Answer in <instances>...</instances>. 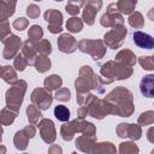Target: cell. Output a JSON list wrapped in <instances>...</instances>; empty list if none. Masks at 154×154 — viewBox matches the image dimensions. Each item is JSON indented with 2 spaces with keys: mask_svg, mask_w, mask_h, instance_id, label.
<instances>
[{
  "mask_svg": "<svg viewBox=\"0 0 154 154\" xmlns=\"http://www.w3.org/2000/svg\"><path fill=\"white\" fill-rule=\"evenodd\" d=\"M103 79L102 77L97 76L91 66L83 65L78 71V77L75 81V88L76 93H89L91 90H96L99 94L105 93L103 87Z\"/></svg>",
  "mask_w": 154,
  "mask_h": 154,
  "instance_id": "2",
  "label": "cell"
},
{
  "mask_svg": "<svg viewBox=\"0 0 154 154\" xmlns=\"http://www.w3.org/2000/svg\"><path fill=\"white\" fill-rule=\"evenodd\" d=\"M116 5L122 14H130L131 12L135 11L137 0H118Z\"/></svg>",
  "mask_w": 154,
  "mask_h": 154,
  "instance_id": "29",
  "label": "cell"
},
{
  "mask_svg": "<svg viewBox=\"0 0 154 154\" xmlns=\"http://www.w3.org/2000/svg\"><path fill=\"white\" fill-rule=\"evenodd\" d=\"M40 13H41V10H40V7H38L37 5H35V4H30V5L26 7V14H28V17L31 18V19L37 18V17L40 16Z\"/></svg>",
  "mask_w": 154,
  "mask_h": 154,
  "instance_id": "44",
  "label": "cell"
},
{
  "mask_svg": "<svg viewBox=\"0 0 154 154\" xmlns=\"http://www.w3.org/2000/svg\"><path fill=\"white\" fill-rule=\"evenodd\" d=\"M57 45L58 49L65 54H71L77 49V40L69 32L61 34L57 40Z\"/></svg>",
  "mask_w": 154,
  "mask_h": 154,
  "instance_id": "13",
  "label": "cell"
},
{
  "mask_svg": "<svg viewBox=\"0 0 154 154\" xmlns=\"http://www.w3.org/2000/svg\"><path fill=\"white\" fill-rule=\"evenodd\" d=\"M83 20L82 18H78V16H72L71 18L67 19L66 22V29L69 32H72V34H77L79 31H82L83 29Z\"/></svg>",
  "mask_w": 154,
  "mask_h": 154,
  "instance_id": "30",
  "label": "cell"
},
{
  "mask_svg": "<svg viewBox=\"0 0 154 154\" xmlns=\"http://www.w3.org/2000/svg\"><path fill=\"white\" fill-rule=\"evenodd\" d=\"M117 152V149H116V147H114V144L112 143V142H108V141H106V142H96L95 143V146H94V148H93V153H95V154H100V153H111V154H114Z\"/></svg>",
  "mask_w": 154,
  "mask_h": 154,
  "instance_id": "32",
  "label": "cell"
},
{
  "mask_svg": "<svg viewBox=\"0 0 154 154\" xmlns=\"http://www.w3.org/2000/svg\"><path fill=\"white\" fill-rule=\"evenodd\" d=\"M118 152L120 154H137L140 152V148L135 143V141H125L119 144Z\"/></svg>",
  "mask_w": 154,
  "mask_h": 154,
  "instance_id": "33",
  "label": "cell"
},
{
  "mask_svg": "<svg viewBox=\"0 0 154 154\" xmlns=\"http://www.w3.org/2000/svg\"><path fill=\"white\" fill-rule=\"evenodd\" d=\"M22 53L28 60V65H34L36 57L38 55L37 47L35 42H31L30 40H26L22 43Z\"/></svg>",
  "mask_w": 154,
  "mask_h": 154,
  "instance_id": "19",
  "label": "cell"
},
{
  "mask_svg": "<svg viewBox=\"0 0 154 154\" xmlns=\"http://www.w3.org/2000/svg\"><path fill=\"white\" fill-rule=\"evenodd\" d=\"M48 153L49 154H61L63 153V149L58 144H52L49 147V149H48Z\"/></svg>",
  "mask_w": 154,
  "mask_h": 154,
  "instance_id": "49",
  "label": "cell"
},
{
  "mask_svg": "<svg viewBox=\"0 0 154 154\" xmlns=\"http://www.w3.org/2000/svg\"><path fill=\"white\" fill-rule=\"evenodd\" d=\"M134 69L117 60H108L100 66V75L103 77V84H111L114 81H124L132 76Z\"/></svg>",
  "mask_w": 154,
  "mask_h": 154,
  "instance_id": "3",
  "label": "cell"
},
{
  "mask_svg": "<svg viewBox=\"0 0 154 154\" xmlns=\"http://www.w3.org/2000/svg\"><path fill=\"white\" fill-rule=\"evenodd\" d=\"M114 60H117L119 63H123L125 65H129L131 67L136 65V55L130 49H122V51H119L116 54V59Z\"/></svg>",
  "mask_w": 154,
  "mask_h": 154,
  "instance_id": "21",
  "label": "cell"
},
{
  "mask_svg": "<svg viewBox=\"0 0 154 154\" xmlns=\"http://www.w3.org/2000/svg\"><path fill=\"white\" fill-rule=\"evenodd\" d=\"M54 97L58 100V101H61V102H66L71 99V91L70 89L67 88H58L55 90V94H54Z\"/></svg>",
  "mask_w": 154,
  "mask_h": 154,
  "instance_id": "41",
  "label": "cell"
},
{
  "mask_svg": "<svg viewBox=\"0 0 154 154\" xmlns=\"http://www.w3.org/2000/svg\"><path fill=\"white\" fill-rule=\"evenodd\" d=\"M43 37V29L37 25V24H34L29 28V31H28V40H30L31 42H35L37 43L40 40H42Z\"/></svg>",
  "mask_w": 154,
  "mask_h": 154,
  "instance_id": "34",
  "label": "cell"
},
{
  "mask_svg": "<svg viewBox=\"0 0 154 154\" xmlns=\"http://www.w3.org/2000/svg\"><path fill=\"white\" fill-rule=\"evenodd\" d=\"M153 123H154V111L149 109V111H146L138 116V119H137L138 125L147 126V125H152Z\"/></svg>",
  "mask_w": 154,
  "mask_h": 154,
  "instance_id": "36",
  "label": "cell"
},
{
  "mask_svg": "<svg viewBox=\"0 0 154 154\" xmlns=\"http://www.w3.org/2000/svg\"><path fill=\"white\" fill-rule=\"evenodd\" d=\"M134 43L142 49H153L154 48V38L147 32H143L141 30H137L132 34Z\"/></svg>",
  "mask_w": 154,
  "mask_h": 154,
  "instance_id": "15",
  "label": "cell"
},
{
  "mask_svg": "<svg viewBox=\"0 0 154 154\" xmlns=\"http://www.w3.org/2000/svg\"><path fill=\"white\" fill-rule=\"evenodd\" d=\"M105 100L111 105L112 114L114 116L128 118L132 116L135 111L134 94L123 85H119L112 89L105 96Z\"/></svg>",
  "mask_w": 154,
  "mask_h": 154,
  "instance_id": "1",
  "label": "cell"
},
{
  "mask_svg": "<svg viewBox=\"0 0 154 154\" xmlns=\"http://www.w3.org/2000/svg\"><path fill=\"white\" fill-rule=\"evenodd\" d=\"M106 12H109V13H112V12H119V11H118V7H117V5H116V2L109 4V5L107 6V11H106Z\"/></svg>",
  "mask_w": 154,
  "mask_h": 154,
  "instance_id": "51",
  "label": "cell"
},
{
  "mask_svg": "<svg viewBox=\"0 0 154 154\" xmlns=\"http://www.w3.org/2000/svg\"><path fill=\"white\" fill-rule=\"evenodd\" d=\"M18 112L10 109V108H2L0 111V123L2 124V126H10L13 124L14 119L17 118Z\"/></svg>",
  "mask_w": 154,
  "mask_h": 154,
  "instance_id": "26",
  "label": "cell"
},
{
  "mask_svg": "<svg viewBox=\"0 0 154 154\" xmlns=\"http://www.w3.org/2000/svg\"><path fill=\"white\" fill-rule=\"evenodd\" d=\"M77 49L82 53H87L91 57L93 60H100L106 54V46L102 40H90L82 38L77 43Z\"/></svg>",
  "mask_w": 154,
  "mask_h": 154,
  "instance_id": "5",
  "label": "cell"
},
{
  "mask_svg": "<svg viewBox=\"0 0 154 154\" xmlns=\"http://www.w3.org/2000/svg\"><path fill=\"white\" fill-rule=\"evenodd\" d=\"M43 18L48 24L51 34H59L63 31V13L55 8H49L43 13Z\"/></svg>",
  "mask_w": 154,
  "mask_h": 154,
  "instance_id": "12",
  "label": "cell"
},
{
  "mask_svg": "<svg viewBox=\"0 0 154 154\" xmlns=\"http://www.w3.org/2000/svg\"><path fill=\"white\" fill-rule=\"evenodd\" d=\"M126 35H128V29L124 26V24L117 25V26H113V29H111L103 35L102 41L106 47L111 49H118L123 46Z\"/></svg>",
  "mask_w": 154,
  "mask_h": 154,
  "instance_id": "6",
  "label": "cell"
},
{
  "mask_svg": "<svg viewBox=\"0 0 154 154\" xmlns=\"http://www.w3.org/2000/svg\"><path fill=\"white\" fill-rule=\"evenodd\" d=\"M6 152H7L6 147H5V146H0V154H5Z\"/></svg>",
  "mask_w": 154,
  "mask_h": 154,
  "instance_id": "53",
  "label": "cell"
},
{
  "mask_svg": "<svg viewBox=\"0 0 154 154\" xmlns=\"http://www.w3.org/2000/svg\"><path fill=\"white\" fill-rule=\"evenodd\" d=\"M34 66H35V70L38 72V73H45L47 72L51 66H52V61L51 59L48 58V55H42V54H38L35 59V63H34Z\"/></svg>",
  "mask_w": 154,
  "mask_h": 154,
  "instance_id": "23",
  "label": "cell"
},
{
  "mask_svg": "<svg viewBox=\"0 0 154 154\" xmlns=\"http://www.w3.org/2000/svg\"><path fill=\"white\" fill-rule=\"evenodd\" d=\"M97 12L99 11L96 8H94L93 6L84 4V8L82 11V20H83V23H85L87 25H93L95 23V17H96Z\"/></svg>",
  "mask_w": 154,
  "mask_h": 154,
  "instance_id": "27",
  "label": "cell"
},
{
  "mask_svg": "<svg viewBox=\"0 0 154 154\" xmlns=\"http://www.w3.org/2000/svg\"><path fill=\"white\" fill-rule=\"evenodd\" d=\"M128 22L129 24L135 28V29H142L144 26V17L141 12L138 11H134L129 14V18H128Z\"/></svg>",
  "mask_w": 154,
  "mask_h": 154,
  "instance_id": "31",
  "label": "cell"
},
{
  "mask_svg": "<svg viewBox=\"0 0 154 154\" xmlns=\"http://www.w3.org/2000/svg\"><path fill=\"white\" fill-rule=\"evenodd\" d=\"M140 91L148 99L154 97V75L149 73L144 76L140 82Z\"/></svg>",
  "mask_w": 154,
  "mask_h": 154,
  "instance_id": "18",
  "label": "cell"
},
{
  "mask_svg": "<svg viewBox=\"0 0 154 154\" xmlns=\"http://www.w3.org/2000/svg\"><path fill=\"white\" fill-rule=\"evenodd\" d=\"M31 103H34L41 111H47L53 102V96L46 88H35L30 95Z\"/></svg>",
  "mask_w": 154,
  "mask_h": 154,
  "instance_id": "8",
  "label": "cell"
},
{
  "mask_svg": "<svg viewBox=\"0 0 154 154\" xmlns=\"http://www.w3.org/2000/svg\"><path fill=\"white\" fill-rule=\"evenodd\" d=\"M100 24L105 28H113L124 24V17L120 12H106L100 18Z\"/></svg>",
  "mask_w": 154,
  "mask_h": 154,
  "instance_id": "17",
  "label": "cell"
},
{
  "mask_svg": "<svg viewBox=\"0 0 154 154\" xmlns=\"http://www.w3.org/2000/svg\"><path fill=\"white\" fill-rule=\"evenodd\" d=\"M36 47H37L38 54L49 55V54L52 53V43H51V41H48V40H46V38L40 40V41L36 43Z\"/></svg>",
  "mask_w": 154,
  "mask_h": 154,
  "instance_id": "38",
  "label": "cell"
},
{
  "mask_svg": "<svg viewBox=\"0 0 154 154\" xmlns=\"http://www.w3.org/2000/svg\"><path fill=\"white\" fill-rule=\"evenodd\" d=\"M117 136L120 138H129L131 141H138L142 137V128L138 124L119 123L116 128Z\"/></svg>",
  "mask_w": 154,
  "mask_h": 154,
  "instance_id": "9",
  "label": "cell"
},
{
  "mask_svg": "<svg viewBox=\"0 0 154 154\" xmlns=\"http://www.w3.org/2000/svg\"><path fill=\"white\" fill-rule=\"evenodd\" d=\"M79 134L89 135V136L96 135V128H95V125L93 123L87 122L84 119H81V122H79Z\"/></svg>",
  "mask_w": 154,
  "mask_h": 154,
  "instance_id": "37",
  "label": "cell"
},
{
  "mask_svg": "<svg viewBox=\"0 0 154 154\" xmlns=\"http://www.w3.org/2000/svg\"><path fill=\"white\" fill-rule=\"evenodd\" d=\"M0 77H1L7 84H10V85L14 84V83L18 81L16 69H14L13 66H10V65H5V66H2Z\"/></svg>",
  "mask_w": 154,
  "mask_h": 154,
  "instance_id": "24",
  "label": "cell"
},
{
  "mask_svg": "<svg viewBox=\"0 0 154 154\" xmlns=\"http://www.w3.org/2000/svg\"><path fill=\"white\" fill-rule=\"evenodd\" d=\"M26 89H28V83L24 79H18L14 84H12L5 93L6 107L16 112H19Z\"/></svg>",
  "mask_w": 154,
  "mask_h": 154,
  "instance_id": "4",
  "label": "cell"
},
{
  "mask_svg": "<svg viewBox=\"0 0 154 154\" xmlns=\"http://www.w3.org/2000/svg\"><path fill=\"white\" fill-rule=\"evenodd\" d=\"M23 130L26 132V135H28L30 138H32V137L36 135V128H35V125H32V124L26 125V126H25Z\"/></svg>",
  "mask_w": 154,
  "mask_h": 154,
  "instance_id": "46",
  "label": "cell"
},
{
  "mask_svg": "<svg viewBox=\"0 0 154 154\" xmlns=\"http://www.w3.org/2000/svg\"><path fill=\"white\" fill-rule=\"evenodd\" d=\"M85 4L93 6L97 11L101 10V7H102V0H85Z\"/></svg>",
  "mask_w": 154,
  "mask_h": 154,
  "instance_id": "47",
  "label": "cell"
},
{
  "mask_svg": "<svg viewBox=\"0 0 154 154\" xmlns=\"http://www.w3.org/2000/svg\"><path fill=\"white\" fill-rule=\"evenodd\" d=\"M1 141H2V134H0V143H1Z\"/></svg>",
  "mask_w": 154,
  "mask_h": 154,
  "instance_id": "55",
  "label": "cell"
},
{
  "mask_svg": "<svg viewBox=\"0 0 154 154\" xmlns=\"http://www.w3.org/2000/svg\"><path fill=\"white\" fill-rule=\"evenodd\" d=\"M96 143V135H81L76 138L75 146L82 153H93V148Z\"/></svg>",
  "mask_w": 154,
  "mask_h": 154,
  "instance_id": "16",
  "label": "cell"
},
{
  "mask_svg": "<svg viewBox=\"0 0 154 154\" xmlns=\"http://www.w3.org/2000/svg\"><path fill=\"white\" fill-rule=\"evenodd\" d=\"M11 34V28L8 20H0V41L2 42L6 36Z\"/></svg>",
  "mask_w": 154,
  "mask_h": 154,
  "instance_id": "42",
  "label": "cell"
},
{
  "mask_svg": "<svg viewBox=\"0 0 154 154\" xmlns=\"http://www.w3.org/2000/svg\"><path fill=\"white\" fill-rule=\"evenodd\" d=\"M65 11L69 14H71V16H78V13L81 12V7H78L77 5H73V4L67 2L66 6H65Z\"/></svg>",
  "mask_w": 154,
  "mask_h": 154,
  "instance_id": "45",
  "label": "cell"
},
{
  "mask_svg": "<svg viewBox=\"0 0 154 154\" xmlns=\"http://www.w3.org/2000/svg\"><path fill=\"white\" fill-rule=\"evenodd\" d=\"M26 118H28L29 124L37 125V123H38L43 117H42L41 109L37 108L34 103H31V105H29V106L26 107Z\"/></svg>",
  "mask_w": 154,
  "mask_h": 154,
  "instance_id": "25",
  "label": "cell"
},
{
  "mask_svg": "<svg viewBox=\"0 0 154 154\" xmlns=\"http://www.w3.org/2000/svg\"><path fill=\"white\" fill-rule=\"evenodd\" d=\"M37 126L41 140L47 144H52L57 138V130L53 120L49 118H42L37 123Z\"/></svg>",
  "mask_w": 154,
  "mask_h": 154,
  "instance_id": "10",
  "label": "cell"
},
{
  "mask_svg": "<svg viewBox=\"0 0 154 154\" xmlns=\"http://www.w3.org/2000/svg\"><path fill=\"white\" fill-rule=\"evenodd\" d=\"M79 118H76L71 122H64L60 126V136L64 141H71L77 132H79Z\"/></svg>",
  "mask_w": 154,
  "mask_h": 154,
  "instance_id": "14",
  "label": "cell"
},
{
  "mask_svg": "<svg viewBox=\"0 0 154 154\" xmlns=\"http://www.w3.org/2000/svg\"><path fill=\"white\" fill-rule=\"evenodd\" d=\"M29 140L30 137L26 135V132L22 129L19 131H17L13 136V144L16 147V149L18 150H25L28 148V144H29Z\"/></svg>",
  "mask_w": 154,
  "mask_h": 154,
  "instance_id": "22",
  "label": "cell"
},
{
  "mask_svg": "<svg viewBox=\"0 0 154 154\" xmlns=\"http://www.w3.org/2000/svg\"><path fill=\"white\" fill-rule=\"evenodd\" d=\"M138 64L143 70L147 71H153L154 70V60L153 55H141L138 58Z\"/></svg>",
  "mask_w": 154,
  "mask_h": 154,
  "instance_id": "40",
  "label": "cell"
},
{
  "mask_svg": "<svg viewBox=\"0 0 154 154\" xmlns=\"http://www.w3.org/2000/svg\"><path fill=\"white\" fill-rule=\"evenodd\" d=\"M28 25H29V20L26 18H24V17H19V18L14 19V22L12 24V26L18 31H23L24 29L28 28Z\"/></svg>",
  "mask_w": 154,
  "mask_h": 154,
  "instance_id": "43",
  "label": "cell"
},
{
  "mask_svg": "<svg viewBox=\"0 0 154 154\" xmlns=\"http://www.w3.org/2000/svg\"><path fill=\"white\" fill-rule=\"evenodd\" d=\"M4 43V51H2V58L5 60H10L13 59L17 53L19 52V48L22 47V40L19 36L10 34L8 36H6L2 41Z\"/></svg>",
  "mask_w": 154,
  "mask_h": 154,
  "instance_id": "11",
  "label": "cell"
},
{
  "mask_svg": "<svg viewBox=\"0 0 154 154\" xmlns=\"http://www.w3.org/2000/svg\"><path fill=\"white\" fill-rule=\"evenodd\" d=\"M18 0H0V20H7L13 16Z\"/></svg>",
  "mask_w": 154,
  "mask_h": 154,
  "instance_id": "20",
  "label": "cell"
},
{
  "mask_svg": "<svg viewBox=\"0 0 154 154\" xmlns=\"http://www.w3.org/2000/svg\"><path fill=\"white\" fill-rule=\"evenodd\" d=\"M67 2L73 4V5H77L78 7H83L84 4H85V0H67Z\"/></svg>",
  "mask_w": 154,
  "mask_h": 154,
  "instance_id": "52",
  "label": "cell"
},
{
  "mask_svg": "<svg viewBox=\"0 0 154 154\" xmlns=\"http://www.w3.org/2000/svg\"><path fill=\"white\" fill-rule=\"evenodd\" d=\"M1 70H2V66L0 65V75H1Z\"/></svg>",
  "mask_w": 154,
  "mask_h": 154,
  "instance_id": "56",
  "label": "cell"
},
{
  "mask_svg": "<svg viewBox=\"0 0 154 154\" xmlns=\"http://www.w3.org/2000/svg\"><path fill=\"white\" fill-rule=\"evenodd\" d=\"M34 1H41V0H34Z\"/></svg>",
  "mask_w": 154,
  "mask_h": 154,
  "instance_id": "58",
  "label": "cell"
},
{
  "mask_svg": "<svg viewBox=\"0 0 154 154\" xmlns=\"http://www.w3.org/2000/svg\"><path fill=\"white\" fill-rule=\"evenodd\" d=\"M55 1H58V2H59V1H63V0H55Z\"/></svg>",
  "mask_w": 154,
  "mask_h": 154,
  "instance_id": "57",
  "label": "cell"
},
{
  "mask_svg": "<svg viewBox=\"0 0 154 154\" xmlns=\"http://www.w3.org/2000/svg\"><path fill=\"white\" fill-rule=\"evenodd\" d=\"M85 107L88 108V116L95 119H103L106 116L112 114L111 105L105 99H99L97 96H95Z\"/></svg>",
  "mask_w": 154,
  "mask_h": 154,
  "instance_id": "7",
  "label": "cell"
},
{
  "mask_svg": "<svg viewBox=\"0 0 154 154\" xmlns=\"http://www.w3.org/2000/svg\"><path fill=\"white\" fill-rule=\"evenodd\" d=\"M28 66V60L23 55V53H17V55L13 58V67L17 71H24Z\"/></svg>",
  "mask_w": 154,
  "mask_h": 154,
  "instance_id": "39",
  "label": "cell"
},
{
  "mask_svg": "<svg viewBox=\"0 0 154 154\" xmlns=\"http://www.w3.org/2000/svg\"><path fill=\"white\" fill-rule=\"evenodd\" d=\"M54 116L60 122H67L70 119V109L64 105H58L54 107Z\"/></svg>",
  "mask_w": 154,
  "mask_h": 154,
  "instance_id": "35",
  "label": "cell"
},
{
  "mask_svg": "<svg viewBox=\"0 0 154 154\" xmlns=\"http://www.w3.org/2000/svg\"><path fill=\"white\" fill-rule=\"evenodd\" d=\"M61 84H63V78L59 75H55V73L46 77L45 81H43V87L49 91L57 90L58 88L61 87Z\"/></svg>",
  "mask_w": 154,
  "mask_h": 154,
  "instance_id": "28",
  "label": "cell"
},
{
  "mask_svg": "<svg viewBox=\"0 0 154 154\" xmlns=\"http://www.w3.org/2000/svg\"><path fill=\"white\" fill-rule=\"evenodd\" d=\"M0 134H4V128H2V124L0 123Z\"/></svg>",
  "mask_w": 154,
  "mask_h": 154,
  "instance_id": "54",
  "label": "cell"
},
{
  "mask_svg": "<svg viewBox=\"0 0 154 154\" xmlns=\"http://www.w3.org/2000/svg\"><path fill=\"white\" fill-rule=\"evenodd\" d=\"M147 138L150 143H154V128L153 126H150L149 130L147 131Z\"/></svg>",
  "mask_w": 154,
  "mask_h": 154,
  "instance_id": "50",
  "label": "cell"
},
{
  "mask_svg": "<svg viewBox=\"0 0 154 154\" xmlns=\"http://www.w3.org/2000/svg\"><path fill=\"white\" fill-rule=\"evenodd\" d=\"M87 116H88V108H87L85 106H81V107L78 108V111H77V118L84 119Z\"/></svg>",
  "mask_w": 154,
  "mask_h": 154,
  "instance_id": "48",
  "label": "cell"
}]
</instances>
